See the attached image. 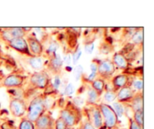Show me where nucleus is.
<instances>
[{
    "label": "nucleus",
    "mask_w": 154,
    "mask_h": 129,
    "mask_svg": "<svg viewBox=\"0 0 154 129\" xmlns=\"http://www.w3.org/2000/svg\"><path fill=\"white\" fill-rule=\"evenodd\" d=\"M63 62L66 63L67 65H69L72 62V58H71V56L69 54L66 55V56L64 57V59H63Z\"/></svg>",
    "instance_id": "39"
},
{
    "label": "nucleus",
    "mask_w": 154,
    "mask_h": 129,
    "mask_svg": "<svg viewBox=\"0 0 154 129\" xmlns=\"http://www.w3.org/2000/svg\"><path fill=\"white\" fill-rule=\"evenodd\" d=\"M59 43L56 40H51L48 44V48L46 49V53L48 56H52L55 53H57V50L59 48Z\"/></svg>",
    "instance_id": "24"
},
{
    "label": "nucleus",
    "mask_w": 154,
    "mask_h": 129,
    "mask_svg": "<svg viewBox=\"0 0 154 129\" xmlns=\"http://www.w3.org/2000/svg\"><path fill=\"white\" fill-rule=\"evenodd\" d=\"M80 129H96L95 127L93 126V123L91 122V121L89 119L86 120L85 122H84L83 123H81V125Z\"/></svg>",
    "instance_id": "34"
},
{
    "label": "nucleus",
    "mask_w": 154,
    "mask_h": 129,
    "mask_svg": "<svg viewBox=\"0 0 154 129\" xmlns=\"http://www.w3.org/2000/svg\"><path fill=\"white\" fill-rule=\"evenodd\" d=\"M68 128L67 124L66 122L59 116L58 118L55 119V124H54V129H66Z\"/></svg>",
    "instance_id": "28"
},
{
    "label": "nucleus",
    "mask_w": 154,
    "mask_h": 129,
    "mask_svg": "<svg viewBox=\"0 0 154 129\" xmlns=\"http://www.w3.org/2000/svg\"><path fill=\"white\" fill-rule=\"evenodd\" d=\"M18 129H35V128L34 122L30 121L26 117H22L20 122Z\"/></svg>",
    "instance_id": "23"
},
{
    "label": "nucleus",
    "mask_w": 154,
    "mask_h": 129,
    "mask_svg": "<svg viewBox=\"0 0 154 129\" xmlns=\"http://www.w3.org/2000/svg\"><path fill=\"white\" fill-rule=\"evenodd\" d=\"M117 91L114 89H111L108 90V91L105 92V95H104V99L106 102H113L117 99Z\"/></svg>",
    "instance_id": "25"
},
{
    "label": "nucleus",
    "mask_w": 154,
    "mask_h": 129,
    "mask_svg": "<svg viewBox=\"0 0 154 129\" xmlns=\"http://www.w3.org/2000/svg\"><path fill=\"white\" fill-rule=\"evenodd\" d=\"M94 41L93 40H88L84 44V50H85L86 53L92 54L94 50Z\"/></svg>",
    "instance_id": "31"
},
{
    "label": "nucleus",
    "mask_w": 154,
    "mask_h": 129,
    "mask_svg": "<svg viewBox=\"0 0 154 129\" xmlns=\"http://www.w3.org/2000/svg\"><path fill=\"white\" fill-rule=\"evenodd\" d=\"M129 106L133 112L143 110L144 109V95L143 92H137L129 102Z\"/></svg>",
    "instance_id": "16"
},
{
    "label": "nucleus",
    "mask_w": 154,
    "mask_h": 129,
    "mask_svg": "<svg viewBox=\"0 0 154 129\" xmlns=\"http://www.w3.org/2000/svg\"><path fill=\"white\" fill-rule=\"evenodd\" d=\"M26 80V76L20 74H9L3 78L2 86L8 88H20Z\"/></svg>",
    "instance_id": "8"
},
{
    "label": "nucleus",
    "mask_w": 154,
    "mask_h": 129,
    "mask_svg": "<svg viewBox=\"0 0 154 129\" xmlns=\"http://www.w3.org/2000/svg\"><path fill=\"white\" fill-rule=\"evenodd\" d=\"M132 118L138 124H139L140 125H144V110L133 112V117H132Z\"/></svg>",
    "instance_id": "27"
},
{
    "label": "nucleus",
    "mask_w": 154,
    "mask_h": 129,
    "mask_svg": "<svg viewBox=\"0 0 154 129\" xmlns=\"http://www.w3.org/2000/svg\"><path fill=\"white\" fill-rule=\"evenodd\" d=\"M91 87L99 94H102L105 88V81L102 78L97 77L91 82Z\"/></svg>",
    "instance_id": "21"
},
{
    "label": "nucleus",
    "mask_w": 154,
    "mask_h": 129,
    "mask_svg": "<svg viewBox=\"0 0 154 129\" xmlns=\"http://www.w3.org/2000/svg\"><path fill=\"white\" fill-rule=\"evenodd\" d=\"M66 129H75V127H69V126H68V128Z\"/></svg>",
    "instance_id": "40"
},
{
    "label": "nucleus",
    "mask_w": 154,
    "mask_h": 129,
    "mask_svg": "<svg viewBox=\"0 0 154 129\" xmlns=\"http://www.w3.org/2000/svg\"><path fill=\"white\" fill-rule=\"evenodd\" d=\"M111 61L114 63L116 68L121 69V70H126L129 67V59L126 58V56L120 52H115L113 56Z\"/></svg>",
    "instance_id": "15"
},
{
    "label": "nucleus",
    "mask_w": 154,
    "mask_h": 129,
    "mask_svg": "<svg viewBox=\"0 0 154 129\" xmlns=\"http://www.w3.org/2000/svg\"><path fill=\"white\" fill-rule=\"evenodd\" d=\"M132 86L137 92H142L144 87V82L143 80H134L132 82Z\"/></svg>",
    "instance_id": "30"
},
{
    "label": "nucleus",
    "mask_w": 154,
    "mask_h": 129,
    "mask_svg": "<svg viewBox=\"0 0 154 129\" xmlns=\"http://www.w3.org/2000/svg\"><path fill=\"white\" fill-rule=\"evenodd\" d=\"M60 83H61V80H60V74H57L55 76V78H54V84H53V87L54 88V89L57 90L60 87Z\"/></svg>",
    "instance_id": "37"
},
{
    "label": "nucleus",
    "mask_w": 154,
    "mask_h": 129,
    "mask_svg": "<svg viewBox=\"0 0 154 129\" xmlns=\"http://www.w3.org/2000/svg\"><path fill=\"white\" fill-rule=\"evenodd\" d=\"M83 71H84V68H83V66L81 64H78L76 65V67L75 68V70H74V77L76 81H78L80 79H81L83 75Z\"/></svg>",
    "instance_id": "29"
},
{
    "label": "nucleus",
    "mask_w": 154,
    "mask_h": 129,
    "mask_svg": "<svg viewBox=\"0 0 154 129\" xmlns=\"http://www.w3.org/2000/svg\"><path fill=\"white\" fill-rule=\"evenodd\" d=\"M129 80H130L129 76L126 74H120L116 75L115 76L113 77L112 80H111L113 89L118 92V90H120V88H123L126 86H129Z\"/></svg>",
    "instance_id": "14"
},
{
    "label": "nucleus",
    "mask_w": 154,
    "mask_h": 129,
    "mask_svg": "<svg viewBox=\"0 0 154 129\" xmlns=\"http://www.w3.org/2000/svg\"><path fill=\"white\" fill-rule=\"evenodd\" d=\"M29 83L33 88L38 89H45L49 86L51 78L47 71L40 70L32 74L29 77Z\"/></svg>",
    "instance_id": "4"
},
{
    "label": "nucleus",
    "mask_w": 154,
    "mask_h": 129,
    "mask_svg": "<svg viewBox=\"0 0 154 129\" xmlns=\"http://www.w3.org/2000/svg\"><path fill=\"white\" fill-rule=\"evenodd\" d=\"M47 111L45 103V94H38L32 99L26 110V118L35 122L38 118Z\"/></svg>",
    "instance_id": "2"
},
{
    "label": "nucleus",
    "mask_w": 154,
    "mask_h": 129,
    "mask_svg": "<svg viewBox=\"0 0 154 129\" xmlns=\"http://www.w3.org/2000/svg\"><path fill=\"white\" fill-rule=\"evenodd\" d=\"M55 119L50 112H45L34 122L35 129H54Z\"/></svg>",
    "instance_id": "9"
},
{
    "label": "nucleus",
    "mask_w": 154,
    "mask_h": 129,
    "mask_svg": "<svg viewBox=\"0 0 154 129\" xmlns=\"http://www.w3.org/2000/svg\"><path fill=\"white\" fill-rule=\"evenodd\" d=\"M75 92V86H73V84L72 82H69L66 85V86L65 87L64 92H63V94L65 96H70L72 95L73 93Z\"/></svg>",
    "instance_id": "32"
},
{
    "label": "nucleus",
    "mask_w": 154,
    "mask_h": 129,
    "mask_svg": "<svg viewBox=\"0 0 154 129\" xmlns=\"http://www.w3.org/2000/svg\"><path fill=\"white\" fill-rule=\"evenodd\" d=\"M97 77H98L97 73H95V72H91V73H90V74L87 76V78L86 80H87V82H92L93 80H96Z\"/></svg>",
    "instance_id": "38"
},
{
    "label": "nucleus",
    "mask_w": 154,
    "mask_h": 129,
    "mask_svg": "<svg viewBox=\"0 0 154 129\" xmlns=\"http://www.w3.org/2000/svg\"><path fill=\"white\" fill-rule=\"evenodd\" d=\"M8 29L12 39L15 38H24L28 34L24 29V27H10Z\"/></svg>",
    "instance_id": "19"
},
{
    "label": "nucleus",
    "mask_w": 154,
    "mask_h": 129,
    "mask_svg": "<svg viewBox=\"0 0 154 129\" xmlns=\"http://www.w3.org/2000/svg\"><path fill=\"white\" fill-rule=\"evenodd\" d=\"M113 109L115 111L116 114H117V117L120 118L123 116L126 112V106H125V104L120 103V102H114L113 104Z\"/></svg>",
    "instance_id": "22"
},
{
    "label": "nucleus",
    "mask_w": 154,
    "mask_h": 129,
    "mask_svg": "<svg viewBox=\"0 0 154 129\" xmlns=\"http://www.w3.org/2000/svg\"><path fill=\"white\" fill-rule=\"evenodd\" d=\"M131 40L136 46H141L144 41V32L143 28H138L137 31L131 37Z\"/></svg>",
    "instance_id": "20"
},
{
    "label": "nucleus",
    "mask_w": 154,
    "mask_h": 129,
    "mask_svg": "<svg viewBox=\"0 0 154 129\" xmlns=\"http://www.w3.org/2000/svg\"><path fill=\"white\" fill-rule=\"evenodd\" d=\"M115 129H117V128H115Z\"/></svg>",
    "instance_id": "44"
},
{
    "label": "nucleus",
    "mask_w": 154,
    "mask_h": 129,
    "mask_svg": "<svg viewBox=\"0 0 154 129\" xmlns=\"http://www.w3.org/2000/svg\"><path fill=\"white\" fill-rule=\"evenodd\" d=\"M87 103L89 105L96 104L99 100L101 94H99L95 89H93L91 86L87 90Z\"/></svg>",
    "instance_id": "18"
},
{
    "label": "nucleus",
    "mask_w": 154,
    "mask_h": 129,
    "mask_svg": "<svg viewBox=\"0 0 154 129\" xmlns=\"http://www.w3.org/2000/svg\"><path fill=\"white\" fill-rule=\"evenodd\" d=\"M63 60L61 56L59 53H55L50 57V60L48 64V68L54 74H60L63 69Z\"/></svg>",
    "instance_id": "11"
},
{
    "label": "nucleus",
    "mask_w": 154,
    "mask_h": 129,
    "mask_svg": "<svg viewBox=\"0 0 154 129\" xmlns=\"http://www.w3.org/2000/svg\"><path fill=\"white\" fill-rule=\"evenodd\" d=\"M135 90L132 88L131 86H126L123 88L118 90L117 94V101L123 104L129 103V100L132 98L135 94Z\"/></svg>",
    "instance_id": "13"
},
{
    "label": "nucleus",
    "mask_w": 154,
    "mask_h": 129,
    "mask_svg": "<svg viewBox=\"0 0 154 129\" xmlns=\"http://www.w3.org/2000/svg\"><path fill=\"white\" fill-rule=\"evenodd\" d=\"M8 44L12 49L20 52V53L26 54L28 56H32L29 52V50L26 40L24 38H15L11 39L10 41L8 42Z\"/></svg>",
    "instance_id": "10"
},
{
    "label": "nucleus",
    "mask_w": 154,
    "mask_h": 129,
    "mask_svg": "<svg viewBox=\"0 0 154 129\" xmlns=\"http://www.w3.org/2000/svg\"><path fill=\"white\" fill-rule=\"evenodd\" d=\"M99 60H93V62L90 64V70L91 72H95L97 73L98 71V66H99Z\"/></svg>",
    "instance_id": "36"
},
{
    "label": "nucleus",
    "mask_w": 154,
    "mask_h": 129,
    "mask_svg": "<svg viewBox=\"0 0 154 129\" xmlns=\"http://www.w3.org/2000/svg\"><path fill=\"white\" fill-rule=\"evenodd\" d=\"M0 127H1V129H17V128L11 122H5L2 123L0 124Z\"/></svg>",
    "instance_id": "35"
},
{
    "label": "nucleus",
    "mask_w": 154,
    "mask_h": 129,
    "mask_svg": "<svg viewBox=\"0 0 154 129\" xmlns=\"http://www.w3.org/2000/svg\"><path fill=\"white\" fill-rule=\"evenodd\" d=\"M91 109H90V114H91L92 119L90 120L91 122L93 123V126L96 129H101L104 124L103 118L102 115L101 113L100 109H99V104L90 105Z\"/></svg>",
    "instance_id": "12"
},
{
    "label": "nucleus",
    "mask_w": 154,
    "mask_h": 129,
    "mask_svg": "<svg viewBox=\"0 0 154 129\" xmlns=\"http://www.w3.org/2000/svg\"><path fill=\"white\" fill-rule=\"evenodd\" d=\"M27 104L24 99L11 98L9 101V110L11 114L16 118H22L26 113Z\"/></svg>",
    "instance_id": "6"
},
{
    "label": "nucleus",
    "mask_w": 154,
    "mask_h": 129,
    "mask_svg": "<svg viewBox=\"0 0 154 129\" xmlns=\"http://www.w3.org/2000/svg\"><path fill=\"white\" fill-rule=\"evenodd\" d=\"M60 116L66 122L69 127L78 125L82 120V112L81 108L72 101H68L64 107L60 110Z\"/></svg>",
    "instance_id": "1"
},
{
    "label": "nucleus",
    "mask_w": 154,
    "mask_h": 129,
    "mask_svg": "<svg viewBox=\"0 0 154 129\" xmlns=\"http://www.w3.org/2000/svg\"><path fill=\"white\" fill-rule=\"evenodd\" d=\"M0 68H1V62H0Z\"/></svg>",
    "instance_id": "42"
},
{
    "label": "nucleus",
    "mask_w": 154,
    "mask_h": 129,
    "mask_svg": "<svg viewBox=\"0 0 154 129\" xmlns=\"http://www.w3.org/2000/svg\"><path fill=\"white\" fill-rule=\"evenodd\" d=\"M0 108H1V104H0Z\"/></svg>",
    "instance_id": "43"
},
{
    "label": "nucleus",
    "mask_w": 154,
    "mask_h": 129,
    "mask_svg": "<svg viewBox=\"0 0 154 129\" xmlns=\"http://www.w3.org/2000/svg\"><path fill=\"white\" fill-rule=\"evenodd\" d=\"M116 68L114 63L109 58L100 60L98 66V76L99 78H102L105 80L112 77L114 74L115 73Z\"/></svg>",
    "instance_id": "5"
},
{
    "label": "nucleus",
    "mask_w": 154,
    "mask_h": 129,
    "mask_svg": "<svg viewBox=\"0 0 154 129\" xmlns=\"http://www.w3.org/2000/svg\"><path fill=\"white\" fill-rule=\"evenodd\" d=\"M2 47H1V45H0V55L2 54Z\"/></svg>",
    "instance_id": "41"
},
{
    "label": "nucleus",
    "mask_w": 154,
    "mask_h": 129,
    "mask_svg": "<svg viewBox=\"0 0 154 129\" xmlns=\"http://www.w3.org/2000/svg\"><path fill=\"white\" fill-rule=\"evenodd\" d=\"M26 40L29 50L32 56H41L43 54L44 46L42 44V42H41L36 38L34 33H30L27 34Z\"/></svg>",
    "instance_id": "7"
},
{
    "label": "nucleus",
    "mask_w": 154,
    "mask_h": 129,
    "mask_svg": "<svg viewBox=\"0 0 154 129\" xmlns=\"http://www.w3.org/2000/svg\"><path fill=\"white\" fill-rule=\"evenodd\" d=\"M129 129H143V126L140 125L132 118L129 119Z\"/></svg>",
    "instance_id": "33"
},
{
    "label": "nucleus",
    "mask_w": 154,
    "mask_h": 129,
    "mask_svg": "<svg viewBox=\"0 0 154 129\" xmlns=\"http://www.w3.org/2000/svg\"><path fill=\"white\" fill-rule=\"evenodd\" d=\"M99 106L102 115L105 128L107 129L117 128L119 122V118L112 106L105 103H101L100 104H99Z\"/></svg>",
    "instance_id": "3"
},
{
    "label": "nucleus",
    "mask_w": 154,
    "mask_h": 129,
    "mask_svg": "<svg viewBox=\"0 0 154 129\" xmlns=\"http://www.w3.org/2000/svg\"><path fill=\"white\" fill-rule=\"evenodd\" d=\"M27 62L32 67V68L38 70V71L42 70L44 66H45V62H44V60L42 56H28Z\"/></svg>",
    "instance_id": "17"
},
{
    "label": "nucleus",
    "mask_w": 154,
    "mask_h": 129,
    "mask_svg": "<svg viewBox=\"0 0 154 129\" xmlns=\"http://www.w3.org/2000/svg\"><path fill=\"white\" fill-rule=\"evenodd\" d=\"M81 56H82V50H81V48L80 46V45H78L75 47L74 52H72V62H73V64L75 65L78 64Z\"/></svg>",
    "instance_id": "26"
}]
</instances>
